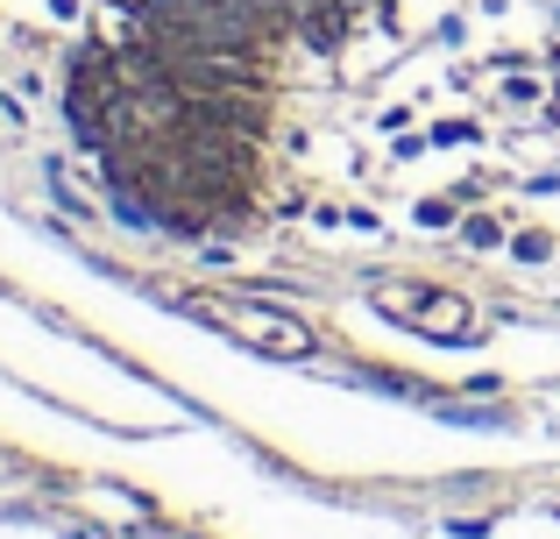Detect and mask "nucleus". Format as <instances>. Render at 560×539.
I'll return each mask as SVG.
<instances>
[{
  "mask_svg": "<svg viewBox=\"0 0 560 539\" xmlns=\"http://www.w3.org/2000/svg\"><path fill=\"white\" fill-rule=\"evenodd\" d=\"M376 305L405 327H419L425 341H482V319L462 313V298L447 291H419V284H376Z\"/></svg>",
  "mask_w": 560,
  "mask_h": 539,
  "instance_id": "nucleus-1",
  "label": "nucleus"
},
{
  "mask_svg": "<svg viewBox=\"0 0 560 539\" xmlns=\"http://www.w3.org/2000/svg\"><path fill=\"white\" fill-rule=\"evenodd\" d=\"M220 319H228L234 333H248L256 348H270V355H313V333L284 313H248V305H234V313H220Z\"/></svg>",
  "mask_w": 560,
  "mask_h": 539,
  "instance_id": "nucleus-2",
  "label": "nucleus"
},
{
  "mask_svg": "<svg viewBox=\"0 0 560 539\" xmlns=\"http://www.w3.org/2000/svg\"><path fill=\"white\" fill-rule=\"evenodd\" d=\"M348 28H355V0H305L299 8V36L313 50H341Z\"/></svg>",
  "mask_w": 560,
  "mask_h": 539,
  "instance_id": "nucleus-3",
  "label": "nucleus"
},
{
  "mask_svg": "<svg viewBox=\"0 0 560 539\" xmlns=\"http://www.w3.org/2000/svg\"><path fill=\"white\" fill-rule=\"evenodd\" d=\"M468 242H476V249H497V242H504V227H497V221H468Z\"/></svg>",
  "mask_w": 560,
  "mask_h": 539,
  "instance_id": "nucleus-4",
  "label": "nucleus"
},
{
  "mask_svg": "<svg viewBox=\"0 0 560 539\" xmlns=\"http://www.w3.org/2000/svg\"><path fill=\"white\" fill-rule=\"evenodd\" d=\"M419 221H425V227H447V221H454V207H447V199H425Z\"/></svg>",
  "mask_w": 560,
  "mask_h": 539,
  "instance_id": "nucleus-5",
  "label": "nucleus"
},
{
  "mask_svg": "<svg viewBox=\"0 0 560 539\" xmlns=\"http://www.w3.org/2000/svg\"><path fill=\"white\" fill-rule=\"evenodd\" d=\"M511 249H518L525 263H539V256H547V235H518V242H511Z\"/></svg>",
  "mask_w": 560,
  "mask_h": 539,
  "instance_id": "nucleus-6",
  "label": "nucleus"
}]
</instances>
